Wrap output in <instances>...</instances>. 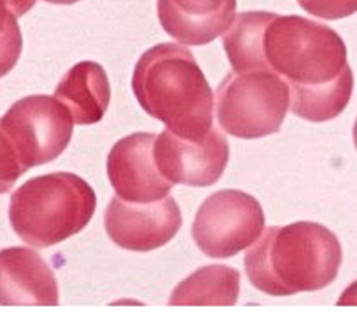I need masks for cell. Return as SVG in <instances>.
<instances>
[{
  "mask_svg": "<svg viewBox=\"0 0 357 336\" xmlns=\"http://www.w3.org/2000/svg\"><path fill=\"white\" fill-rule=\"evenodd\" d=\"M338 236L324 224L298 221L264 229L247 249L249 282L268 296H294L331 286L342 268Z\"/></svg>",
  "mask_w": 357,
  "mask_h": 336,
  "instance_id": "obj_1",
  "label": "cell"
},
{
  "mask_svg": "<svg viewBox=\"0 0 357 336\" xmlns=\"http://www.w3.org/2000/svg\"><path fill=\"white\" fill-rule=\"evenodd\" d=\"M97 211V193L81 176L53 172L11 193L9 222L26 245L46 249L81 233Z\"/></svg>",
  "mask_w": 357,
  "mask_h": 336,
  "instance_id": "obj_3",
  "label": "cell"
},
{
  "mask_svg": "<svg viewBox=\"0 0 357 336\" xmlns=\"http://www.w3.org/2000/svg\"><path fill=\"white\" fill-rule=\"evenodd\" d=\"M289 86L270 70L229 72L215 90V116L221 130L242 140L280 132L289 112Z\"/></svg>",
  "mask_w": 357,
  "mask_h": 336,
  "instance_id": "obj_5",
  "label": "cell"
},
{
  "mask_svg": "<svg viewBox=\"0 0 357 336\" xmlns=\"http://www.w3.org/2000/svg\"><path fill=\"white\" fill-rule=\"evenodd\" d=\"M160 25L183 46H205L236 18V0H158Z\"/></svg>",
  "mask_w": 357,
  "mask_h": 336,
  "instance_id": "obj_12",
  "label": "cell"
},
{
  "mask_svg": "<svg viewBox=\"0 0 357 336\" xmlns=\"http://www.w3.org/2000/svg\"><path fill=\"white\" fill-rule=\"evenodd\" d=\"M264 231L259 200L240 190H221L204 200L195 215L191 236L207 258H235L250 249Z\"/></svg>",
  "mask_w": 357,
  "mask_h": 336,
  "instance_id": "obj_6",
  "label": "cell"
},
{
  "mask_svg": "<svg viewBox=\"0 0 357 336\" xmlns=\"http://www.w3.org/2000/svg\"><path fill=\"white\" fill-rule=\"evenodd\" d=\"M23 51V36L18 22L13 23L6 33L0 36V79L8 75L18 63Z\"/></svg>",
  "mask_w": 357,
  "mask_h": 336,
  "instance_id": "obj_18",
  "label": "cell"
},
{
  "mask_svg": "<svg viewBox=\"0 0 357 336\" xmlns=\"http://www.w3.org/2000/svg\"><path fill=\"white\" fill-rule=\"evenodd\" d=\"M53 270L33 247L0 249V307H58Z\"/></svg>",
  "mask_w": 357,
  "mask_h": 336,
  "instance_id": "obj_11",
  "label": "cell"
},
{
  "mask_svg": "<svg viewBox=\"0 0 357 336\" xmlns=\"http://www.w3.org/2000/svg\"><path fill=\"white\" fill-rule=\"evenodd\" d=\"M321 0H298V4H300L301 9H305V11L308 13V9L314 8L315 4H319Z\"/></svg>",
  "mask_w": 357,
  "mask_h": 336,
  "instance_id": "obj_23",
  "label": "cell"
},
{
  "mask_svg": "<svg viewBox=\"0 0 357 336\" xmlns=\"http://www.w3.org/2000/svg\"><path fill=\"white\" fill-rule=\"evenodd\" d=\"M289 109L294 116L310 123H326L338 118L354 93V72L349 67L336 79L319 86L289 88Z\"/></svg>",
  "mask_w": 357,
  "mask_h": 336,
  "instance_id": "obj_15",
  "label": "cell"
},
{
  "mask_svg": "<svg viewBox=\"0 0 357 336\" xmlns=\"http://www.w3.org/2000/svg\"><path fill=\"white\" fill-rule=\"evenodd\" d=\"M336 305H340V307H357V280L343 291Z\"/></svg>",
  "mask_w": 357,
  "mask_h": 336,
  "instance_id": "obj_22",
  "label": "cell"
},
{
  "mask_svg": "<svg viewBox=\"0 0 357 336\" xmlns=\"http://www.w3.org/2000/svg\"><path fill=\"white\" fill-rule=\"evenodd\" d=\"M36 2L37 0H8L9 9H11V13L16 16V18L25 16L26 13L36 6Z\"/></svg>",
  "mask_w": 357,
  "mask_h": 336,
  "instance_id": "obj_21",
  "label": "cell"
},
{
  "mask_svg": "<svg viewBox=\"0 0 357 336\" xmlns=\"http://www.w3.org/2000/svg\"><path fill=\"white\" fill-rule=\"evenodd\" d=\"M275 13L245 11L236 15L222 37L226 56L233 72L266 70L263 61V33Z\"/></svg>",
  "mask_w": 357,
  "mask_h": 336,
  "instance_id": "obj_16",
  "label": "cell"
},
{
  "mask_svg": "<svg viewBox=\"0 0 357 336\" xmlns=\"http://www.w3.org/2000/svg\"><path fill=\"white\" fill-rule=\"evenodd\" d=\"M357 13V0H321L308 9V15L321 20H343Z\"/></svg>",
  "mask_w": 357,
  "mask_h": 336,
  "instance_id": "obj_19",
  "label": "cell"
},
{
  "mask_svg": "<svg viewBox=\"0 0 357 336\" xmlns=\"http://www.w3.org/2000/svg\"><path fill=\"white\" fill-rule=\"evenodd\" d=\"M354 144H356V149H357V119H356V125H354Z\"/></svg>",
  "mask_w": 357,
  "mask_h": 336,
  "instance_id": "obj_25",
  "label": "cell"
},
{
  "mask_svg": "<svg viewBox=\"0 0 357 336\" xmlns=\"http://www.w3.org/2000/svg\"><path fill=\"white\" fill-rule=\"evenodd\" d=\"M158 133L137 132L119 139L107 156V177L116 197L130 204H153L174 188L154 161Z\"/></svg>",
  "mask_w": 357,
  "mask_h": 336,
  "instance_id": "obj_10",
  "label": "cell"
},
{
  "mask_svg": "<svg viewBox=\"0 0 357 336\" xmlns=\"http://www.w3.org/2000/svg\"><path fill=\"white\" fill-rule=\"evenodd\" d=\"M25 172L26 168L20 161L11 139L0 123V194L9 193Z\"/></svg>",
  "mask_w": 357,
  "mask_h": 336,
  "instance_id": "obj_17",
  "label": "cell"
},
{
  "mask_svg": "<svg viewBox=\"0 0 357 336\" xmlns=\"http://www.w3.org/2000/svg\"><path fill=\"white\" fill-rule=\"evenodd\" d=\"M47 4H56V6H72V4H77L81 0H44Z\"/></svg>",
  "mask_w": 357,
  "mask_h": 336,
  "instance_id": "obj_24",
  "label": "cell"
},
{
  "mask_svg": "<svg viewBox=\"0 0 357 336\" xmlns=\"http://www.w3.org/2000/svg\"><path fill=\"white\" fill-rule=\"evenodd\" d=\"M263 61L289 88L326 84L349 67L340 33L296 15H273L263 33Z\"/></svg>",
  "mask_w": 357,
  "mask_h": 336,
  "instance_id": "obj_4",
  "label": "cell"
},
{
  "mask_svg": "<svg viewBox=\"0 0 357 336\" xmlns=\"http://www.w3.org/2000/svg\"><path fill=\"white\" fill-rule=\"evenodd\" d=\"M181 226V207L170 194L153 204H130L114 197L104 212L107 236L130 252H151L167 245Z\"/></svg>",
  "mask_w": 357,
  "mask_h": 336,
  "instance_id": "obj_9",
  "label": "cell"
},
{
  "mask_svg": "<svg viewBox=\"0 0 357 336\" xmlns=\"http://www.w3.org/2000/svg\"><path fill=\"white\" fill-rule=\"evenodd\" d=\"M137 102L181 139H204L214 128L215 97L195 54L178 43L144 51L132 75Z\"/></svg>",
  "mask_w": 357,
  "mask_h": 336,
  "instance_id": "obj_2",
  "label": "cell"
},
{
  "mask_svg": "<svg viewBox=\"0 0 357 336\" xmlns=\"http://www.w3.org/2000/svg\"><path fill=\"white\" fill-rule=\"evenodd\" d=\"M154 161L172 184L207 188L218 183L229 161V144L221 130L212 128L204 139H181L175 133H158Z\"/></svg>",
  "mask_w": 357,
  "mask_h": 336,
  "instance_id": "obj_8",
  "label": "cell"
},
{
  "mask_svg": "<svg viewBox=\"0 0 357 336\" xmlns=\"http://www.w3.org/2000/svg\"><path fill=\"white\" fill-rule=\"evenodd\" d=\"M240 272L228 265H207L181 280L168 298L170 307H233L240 296Z\"/></svg>",
  "mask_w": 357,
  "mask_h": 336,
  "instance_id": "obj_14",
  "label": "cell"
},
{
  "mask_svg": "<svg viewBox=\"0 0 357 336\" xmlns=\"http://www.w3.org/2000/svg\"><path fill=\"white\" fill-rule=\"evenodd\" d=\"M53 97L68 109L74 125H95L111 104L107 72L97 61H79L60 79Z\"/></svg>",
  "mask_w": 357,
  "mask_h": 336,
  "instance_id": "obj_13",
  "label": "cell"
},
{
  "mask_svg": "<svg viewBox=\"0 0 357 336\" xmlns=\"http://www.w3.org/2000/svg\"><path fill=\"white\" fill-rule=\"evenodd\" d=\"M16 22H18V18L9 9L8 0H0V36L8 32L9 26Z\"/></svg>",
  "mask_w": 357,
  "mask_h": 336,
  "instance_id": "obj_20",
  "label": "cell"
},
{
  "mask_svg": "<svg viewBox=\"0 0 357 336\" xmlns=\"http://www.w3.org/2000/svg\"><path fill=\"white\" fill-rule=\"evenodd\" d=\"M0 123L26 172L56 160L74 135V119L68 109L50 95L20 98L0 118Z\"/></svg>",
  "mask_w": 357,
  "mask_h": 336,
  "instance_id": "obj_7",
  "label": "cell"
}]
</instances>
